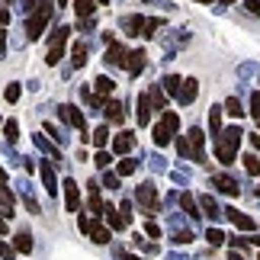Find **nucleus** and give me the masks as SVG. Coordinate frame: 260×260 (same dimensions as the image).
<instances>
[{
  "instance_id": "nucleus-1",
  "label": "nucleus",
  "mask_w": 260,
  "mask_h": 260,
  "mask_svg": "<svg viewBox=\"0 0 260 260\" xmlns=\"http://www.w3.org/2000/svg\"><path fill=\"white\" fill-rule=\"evenodd\" d=\"M241 128L232 125V128H225V132H218L215 135V157H218V164H225V167H232L235 164V154H238V145H241Z\"/></svg>"
},
{
  "instance_id": "nucleus-2",
  "label": "nucleus",
  "mask_w": 260,
  "mask_h": 260,
  "mask_svg": "<svg viewBox=\"0 0 260 260\" xmlns=\"http://www.w3.org/2000/svg\"><path fill=\"white\" fill-rule=\"evenodd\" d=\"M48 19H52V0H39L36 13H32V16H26V39H29V42L42 39L45 26H48Z\"/></svg>"
},
{
  "instance_id": "nucleus-3",
  "label": "nucleus",
  "mask_w": 260,
  "mask_h": 260,
  "mask_svg": "<svg viewBox=\"0 0 260 260\" xmlns=\"http://www.w3.org/2000/svg\"><path fill=\"white\" fill-rule=\"evenodd\" d=\"M177 128H180V116H177V113H171V109H164V113H161V122L151 128L154 145H157V148L171 145V142H174V135H177Z\"/></svg>"
},
{
  "instance_id": "nucleus-4",
  "label": "nucleus",
  "mask_w": 260,
  "mask_h": 260,
  "mask_svg": "<svg viewBox=\"0 0 260 260\" xmlns=\"http://www.w3.org/2000/svg\"><path fill=\"white\" fill-rule=\"evenodd\" d=\"M68 36H71V26H58V29H55V36L48 39V52H45V64H48V68H55V64L64 58Z\"/></svg>"
},
{
  "instance_id": "nucleus-5",
  "label": "nucleus",
  "mask_w": 260,
  "mask_h": 260,
  "mask_svg": "<svg viewBox=\"0 0 260 260\" xmlns=\"http://www.w3.org/2000/svg\"><path fill=\"white\" fill-rule=\"evenodd\" d=\"M183 142H186V151H183L186 161L206 164V135H203V128H189L183 135Z\"/></svg>"
},
{
  "instance_id": "nucleus-6",
  "label": "nucleus",
  "mask_w": 260,
  "mask_h": 260,
  "mask_svg": "<svg viewBox=\"0 0 260 260\" xmlns=\"http://www.w3.org/2000/svg\"><path fill=\"white\" fill-rule=\"evenodd\" d=\"M58 116H61L71 128H77V132H81V142H87V138H90V132H87V119H84V113H81L77 106H71V103L58 106Z\"/></svg>"
},
{
  "instance_id": "nucleus-7",
  "label": "nucleus",
  "mask_w": 260,
  "mask_h": 260,
  "mask_svg": "<svg viewBox=\"0 0 260 260\" xmlns=\"http://www.w3.org/2000/svg\"><path fill=\"white\" fill-rule=\"evenodd\" d=\"M135 203L142 206L145 215H154L157 212V186L154 183H142V186L135 189Z\"/></svg>"
},
{
  "instance_id": "nucleus-8",
  "label": "nucleus",
  "mask_w": 260,
  "mask_h": 260,
  "mask_svg": "<svg viewBox=\"0 0 260 260\" xmlns=\"http://www.w3.org/2000/svg\"><path fill=\"white\" fill-rule=\"evenodd\" d=\"M77 225H81L84 235H90V241H93V244H106L109 241V228L100 222V218H84L81 215V222H77Z\"/></svg>"
},
{
  "instance_id": "nucleus-9",
  "label": "nucleus",
  "mask_w": 260,
  "mask_h": 260,
  "mask_svg": "<svg viewBox=\"0 0 260 260\" xmlns=\"http://www.w3.org/2000/svg\"><path fill=\"white\" fill-rule=\"evenodd\" d=\"M61 189H64V206H68V212H81V186H77V180L68 177L64 183H61Z\"/></svg>"
},
{
  "instance_id": "nucleus-10",
  "label": "nucleus",
  "mask_w": 260,
  "mask_h": 260,
  "mask_svg": "<svg viewBox=\"0 0 260 260\" xmlns=\"http://www.w3.org/2000/svg\"><path fill=\"white\" fill-rule=\"evenodd\" d=\"M145 64H148V52H145V48H135V52H128V58H125V71L132 74V77L142 74Z\"/></svg>"
},
{
  "instance_id": "nucleus-11",
  "label": "nucleus",
  "mask_w": 260,
  "mask_h": 260,
  "mask_svg": "<svg viewBox=\"0 0 260 260\" xmlns=\"http://www.w3.org/2000/svg\"><path fill=\"white\" fill-rule=\"evenodd\" d=\"M212 186L218 189V193H225V196H238V193H241V186H238V180L232 174H215Z\"/></svg>"
},
{
  "instance_id": "nucleus-12",
  "label": "nucleus",
  "mask_w": 260,
  "mask_h": 260,
  "mask_svg": "<svg viewBox=\"0 0 260 260\" xmlns=\"http://www.w3.org/2000/svg\"><path fill=\"white\" fill-rule=\"evenodd\" d=\"M87 206H90V212H93V218H103V199H100V183L96 180L87 183Z\"/></svg>"
},
{
  "instance_id": "nucleus-13",
  "label": "nucleus",
  "mask_w": 260,
  "mask_h": 260,
  "mask_svg": "<svg viewBox=\"0 0 260 260\" xmlns=\"http://www.w3.org/2000/svg\"><path fill=\"white\" fill-rule=\"evenodd\" d=\"M196 93H199V81L196 77H186L183 84H180V93H177V103L180 106H189L196 100Z\"/></svg>"
},
{
  "instance_id": "nucleus-14",
  "label": "nucleus",
  "mask_w": 260,
  "mask_h": 260,
  "mask_svg": "<svg viewBox=\"0 0 260 260\" xmlns=\"http://www.w3.org/2000/svg\"><path fill=\"white\" fill-rule=\"evenodd\" d=\"M225 215H228V222H232L235 228H241V232H254L257 222L251 215H244V212H238V209H225Z\"/></svg>"
},
{
  "instance_id": "nucleus-15",
  "label": "nucleus",
  "mask_w": 260,
  "mask_h": 260,
  "mask_svg": "<svg viewBox=\"0 0 260 260\" xmlns=\"http://www.w3.org/2000/svg\"><path fill=\"white\" fill-rule=\"evenodd\" d=\"M42 183H45V189H48V196H55L58 193V177H55V161H42Z\"/></svg>"
},
{
  "instance_id": "nucleus-16",
  "label": "nucleus",
  "mask_w": 260,
  "mask_h": 260,
  "mask_svg": "<svg viewBox=\"0 0 260 260\" xmlns=\"http://www.w3.org/2000/svg\"><path fill=\"white\" fill-rule=\"evenodd\" d=\"M125 58H128L125 45L113 39V42H109V48H106V61H109V64H122V68H125Z\"/></svg>"
},
{
  "instance_id": "nucleus-17",
  "label": "nucleus",
  "mask_w": 260,
  "mask_h": 260,
  "mask_svg": "<svg viewBox=\"0 0 260 260\" xmlns=\"http://www.w3.org/2000/svg\"><path fill=\"white\" fill-rule=\"evenodd\" d=\"M132 148H135V135L132 132H119L113 138V154H128Z\"/></svg>"
},
{
  "instance_id": "nucleus-18",
  "label": "nucleus",
  "mask_w": 260,
  "mask_h": 260,
  "mask_svg": "<svg viewBox=\"0 0 260 260\" xmlns=\"http://www.w3.org/2000/svg\"><path fill=\"white\" fill-rule=\"evenodd\" d=\"M125 29V36H142V29H145V16H138V13H132V16H122V23H119Z\"/></svg>"
},
{
  "instance_id": "nucleus-19",
  "label": "nucleus",
  "mask_w": 260,
  "mask_h": 260,
  "mask_svg": "<svg viewBox=\"0 0 260 260\" xmlns=\"http://www.w3.org/2000/svg\"><path fill=\"white\" fill-rule=\"evenodd\" d=\"M151 113H154V109H151V96L142 93V96H138V125L151 122Z\"/></svg>"
},
{
  "instance_id": "nucleus-20",
  "label": "nucleus",
  "mask_w": 260,
  "mask_h": 260,
  "mask_svg": "<svg viewBox=\"0 0 260 260\" xmlns=\"http://www.w3.org/2000/svg\"><path fill=\"white\" fill-rule=\"evenodd\" d=\"M103 218H106V222H109V225L116 228V232H122V228L128 225V222H125V215H119V209H113L109 203L103 206Z\"/></svg>"
},
{
  "instance_id": "nucleus-21",
  "label": "nucleus",
  "mask_w": 260,
  "mask_h": 260,
  "mask_svg": "<svg viewBox=\"0 0 260 260\" xmlns=\"http://www.w3.org/2000/svg\"><path fill=\"white\" fill-rule=\"evenodd\" d=\"M103 106H106V122H122L125 119V109H122L119 100H109V103H103Z\"/></svg>"
},
{
  "instance_id": "nucleus-22",
  "label": "nucleus",
  "mask_w": 260,
  "mask_h": 260,
  "mask_svg": "<svg viewBox=\"0 0 260 260\" xmlns=\"http://www.w3.org/2000/svg\"><path fill=\"white\" fill-rule=\"evenodd\" d=\"M13 251L29 254V251H32V235H29V232H16L13 235Z\"/></svg>"
},
{
  "instance_id": "nucleus-23",
  "label": "nucleus",
  "mask_w": 260,
  "mask_h": 260,
  "mask_svg": "<svg viewBox=\"0 0 260 260\" xmlns=\"http://www.w3.org/2000/svg\"><path fill=\"white\" fill-rule=\"evenodd\" d=\"M148 96H151V109H154V113H164V106H167L164 87H151V90H148Z\"/></svg>"
},
{
  "instance_id": "nucleus-24",
  "label": "nucleus",
  "mask_w": 260,
  "mask_h": 260,
  "mask_svg": "<svg viewBox=\"0 0 260 260\" xmlns=\"http://www.w3.org/2000/svg\"><path fill=\"white\" fill-rule=\"evenodd\" d=\"M13 215V193L7 186H0V218H10Z\"/></svg>"
},
{
  "instance_id": "nucleus-25",
  "label": "nucleus",
  "mask_w": 260,
  "mask_h": 260,
  "mask_svg": "<svg viewBox=\"0 0 260 260\" xmlns=\"http://www.w3.org/2000/svg\"><path fill=\"white\" fill-rule=\"evenodd\" d=\"M180 206H183V212L189 218H199V199L193 193H183V196H180Z\"/></svg>"
},
{
  "instance_id": "nucleus-26",
  "label": "nucleus",
  "mask_w": 260,
  "mask_h": 260,
  "mask_svg": "<svg viewBox=\"0 0 260 260\" xmlns=\"http://www.w3.org/2000/svg\"><path fill=\"white\" fill-rule=\"evenodd\" d=\"M93 87H96V96L103 100V96H109L116 90V84H113V77H106V74H100L96 81H93Z\"/></svg>"
},
{
  "instance_id": "nucleus-27",
  "label": "nucleus",
  "mask_w": 260,
  "mask_h": 260,
  "mask_svg": "<svg viewBox=\"0 0 260 260\" xmlns=\"http://www.w3.org/2000/svg\"><path fill=\"white\" fill-rule=\"evenodd\" d=\"M74 10H77V19H90L96 10V0H74Z\"/></svg>"
},
{
  "instance_id": "nucleus-28",
  "label": "nucleus",
  "mask_w": 260,
  "mask_h": 260,
  "mask_svg": "<svg viewBox=\"0 0 260 260\" xmlns=\"http://www.w3.org/2000/svg\"><path fill=\"white\" fill-rule=\"evenodd\" d=\"M209 132L212 135L222 132V106H209Z\"/></svg>"
},
{
  "instance_id": "nucleus-29",
  "label": "nucleus",
  "mask_w": 260,
  "mask_h": 260,
  "mask_svg": "<svg viewBox=\"0 0 260 260\" xmlns=\"http://www.w3.org/2000/svg\"><path fill=\"white\" fill-rule=\"evenodd\" d=\"M71 64L74 68H84L87 64V45L84 42H74V48H71Z\"/></svg>"
},
{
  "instance_id": "nucleus-30",
  "label": "nucleus",
  "mask_w": 260,
  "mask_h": 260,
  "mask_svg": "<svg viewBox=\"0 0 260 260\" xmlns=\"http://www.w3.org/2000/svg\"><path fill=\"white\" fill-rule=\"evenodd\" d=\"M199 206H203V212L209 218H218V215H222V209H218V203H215L212 196H199Z\"/></svg>"
},
{
  "instance_id": "nucleus-31",
  "label": "nucleus",
  "mask_w": 260,
  "mask_h": 260,
  "mask_svg": "<svg viewBox=\"0 0 260 260\" xmlns=\"http://www.w3.org/2000/svg\"><path fill=\"white\" fill-rule=\"evenodd\" d=\"M157 29H164V19L151 16V19H145V29H142V36H145V39H154V36H157Z\"/></svg>"
},
{
  "instance_id": "nucleus-32",
  "label": "nucleus",
  "mask_w": 260,
  "mask_h": 260,
  "mask_svg": "<svg viewBox=\"0 0 260 260\" xmlns=\"http://www.w3.org/2000/svg\"><path fill=\"white\" fill-rule=\"evenodd\" d=\"M222 109H225V113L232 116V119H241V116H244V109H241V103H238V96H228Z\"/></svg>"
},
{
  "instance_id": "nucleus-33",
  "label": "nucleus",
  "mask_w": 260,
  "mask_h": 260,
  "mask_svg": "<svg viewBox=\"0 0 260 260\" xmlns=\"http://www.w3.org/2000/svg\"><path fill=\"white\" fill-rule=\"evenodd\" d=\"M36 145H39V148H42V151H45V154H52V157H55V164H58V161H61V154H58V148H55L52 142H48V138H45V135H36Z\"/></svg>"
},
{
  "instance_id": "nucleus-34",
  "label": "nucleus",
  "mask_w": 260,
  "mask_h": 260,
  "mask_svg": "<svg viewBox=\"0 0 260 260\" xmlns=\"http://www.w3.org/2000/svg\"><path fill=\"white\" fill-rule=\"evenodd\" d=\"M90 142H93L96 148H106V142H109V125L103 122V125H100V128H96L93 135H90Z\"/></svg>"
},
{
  "instance_id": "nucleus-35",
  "label": "nucleus",
  "mask_w": 260,
  "mask_h": 260,
  "mask_svg": "<svg viewBox=\"0 0 260 260\" xmlns=\"http://www.w3.org/2000/svg\"><path fill=\"white\" fill-rule=\"evenodd\" d=\"M4 138H7V145H16V138H19V125H16V119L4 122Z\"/></svg>"
},
{
  "instance_id": "nucleus-36",
  "label": "nucleus",
  "mask_w": 260,
  "mask_h": 260,
  "mask_svg": "<svg viewBox=\"0 0 260 260\" xmlns=\"http://www.w3.org/2000/svg\"><path fill=\"white\" fill-rule=\"evenodd\" d=\"M241 161H244V171L251 174V177H257V174H260V157H257V154H244Z\"/></svg>"
},
{
  "instance_id": "nucleus-37",
  "label": "nucleus",
  "mask_w": 260,
  "mask_h": 260,
  "mask_svg": "<svg viewBox=\"0 0 260 260\" xmlns=\"http://www.w3.org/2000/svg\"><path fill=\"white\" fill-rule=\"evenodd\" d=\"M180 84H183V81H180L177 74H171V77H164V93H171V96L177 100V93H180Z\"/></svg>"
},
{
  "instance_id": "nucleus-38",
  "label": "nucleus",
  "mask_w": 260,
  "mask_h": 260,
  "mask_svg": "<svg viewBox=\"0 0 260 260\" xmlns=\"http://www.w3.org/2000/svg\"><path fill=\"white\" fill-rule=\"evenodd\" d=\"M93 164L100 167V171H106V167L113 164V154H109V151H103V148H100V151H96V157H93Z\"/></svg>"
},
{
  "instance_id": "nucleus-39",
  "label": "nucleus",
  "mask_w": 260,
  "mask_h": 260,
  "mask_svg": "<svg viewBox=\"0 0 260 260\" xmlns=\"http://www.w3.org/2000/svg\"><path fill=\"white\" fill-rule=\"evenodd\" d=\"M45 132H48V135H55V138H58V142H68V135H64V128H61V125H55V122H45Z\"/></svg>"
},
{
  "instance_id": "nucleus-40",
  "label": "nucleus",
  "mask_w": 260,
  "mask_h": 260,
  "mask_svg": "<svg viewBox=\"0 0 260 260\" xmlns=\"http://www.w3.org/2000/svg\"><path fill=\"white\" fill-rule=\"evenodd\" d=\"M174 241L177 244H189V241H193V232H189V228H177V232H174Z\"/></svg>"
},
{
  "instance_id": "nucleus-41",
  "label": "nucleus",
  "mask_w": 260,
  "mask_h": 260,
  "mask_svg": "<svg viewBox=\"0 0 260 260\" xmlns=\"http://www.w3.org/2000/svg\"><path fill=\"white\" fill-rule=\"evenodd\" d=\"M206 241H209V244H212V247H218V244H222V241H225V235H222V232H218V228H209V235H206Z\"/></svg>"
},
{
  "instance_id": "nucleus-42",
  "label": "nucleus",
  "mask_w": 260,
  "mask_h": 260,
  "mask_svg": "<svg viewBox=\"0 0 260 260\" xmlns=\"http://www.w3.org/2000/svg\"><path fill=\"white\" fill-rule=\"evenodd\" d=\"M19 93H23V90H19V84H10L4 96H7V103H16V100H19Z\"/></svg>"
},
{
  "instance_id": "nucleus-43",
  "label": "nucleus",
  "mask_w": 260,
  "mask_h": 260,
  "mask_svg": "<svg viewBox=\"0 0 260 260\" xmlns=\"http://www.w3.org/2000/svg\"><path fill=\"white\" fill-rule=\"evenodd\" d=\"M132 171H135V161H128V157H125V161H122V164L116 167V174H119V177H128Z\"/></svg>"
},
{
  "instance_id": "nucleus-44",
  "label": "nucleus",
  "mask_w": 260,
  "mask_h": 260,
  "mask_svg": "<svg viewBox=\"0 0 260 260\" xmlns=\"http://www.w3.org/2000/svg\"><path fill=\"white\" fill-rule=\"evenodd\" d=\"M251 116L260 119V90H257V93H251Z\"/></svg>"
},
{
  "instance_id": "nucleus-45",
  "label": "nucleus",
  "mask_w": 260,
  "mask_h": 260,
  "mask_svg": "<svg viewBox=\"0 0 260 260\" xmlns=\"http://www.w3.org/2000/svg\"><path fill=\"white\" fill-rule=\"evenodd\" d=\"M103 186L106 189H119V174H106L103 177Z\"/></svg>"
},
{
  "instance_id": "nucleus-46",
  "label": "nucleus",
  "mask_w": 260,
  "mask_h": 260,
  "mask_svg": "<svg viewBox=\"0 0 260 260\" xmlns=\"http://www.w3.org/2000/svg\"><path fill=\"white\" fill-rule=\"evenodd\" d=\"M244 10L251 16H260V0H244Z\"/></svg>"
},
{
  "instance_id": "nucleus-47",
  "label": "nucleus",
  "mask_w": 260,
  "mask_h": 260,
  "mask_svg": "<svg viewBox=\"0 0 260 260\" xmlns=\"http://www.w3.org/2000/svg\"><path fill=\"white\" fill-rule=\"evenodd\" d=\"M0 257H4V260H13V247L4 244V238H0Z\"/></svg>"
},
{
  "instance_id": "nucleus-48",
  "label": "nucleus",
  "mask_w": 260,
  "mask_h": 260,
  "mask_svg": "<svg viewBox=\"0 0 260 260\" xmlns=\"http://www.w3.org/2000/svg\"><path fill=\"white\" fill-rule=\"evenodd\" d=\"M7 23H10V10L0 4V29H7Z\"/></svg>"
},
{
  "instance_id": "nucleus-49",
  "label": "nucleus",
  "mask_w": 260,
  "mask_h": 260,
  "mask_svg": "<svg viewBox=\"0 0 260 260\" xmlns=\"http://www.w3.org/2000/svg\"><path fill=\"white\" fill-rule=\"evenodd\" d=\"M145 232H148V238H161V228H157V222H148Z\"/></svg>"
},
{
  "instance_id": "nucleus-50",
  "label": "nucleus",
  "mask_w": 260,
  "mask_h": 260,
  "mask_svg": "<svg viewBox=\"0 0 260 260\" xmlns=\"http://www.w3.org/2000/svg\"><path fill=\"white\" fill-rule=\"evenodd\" d=\"M77 29H84V32H90V29H93V16H90V19H77Z\"/></svg>"
},
{
  "instance_id": "nucleus-51",
  "label": "nucleus",
  "mask_w": 260,
  "mask_h": 260,
  "mask_svg": "<svg viewBox=\"0 0 260 260\" xmlns=\"http://www.w3.org/2000/svg\"><path fill=\"white\" fill-rule=\"evenodd\" d=\"M4 55H7V32L0 29V58H4Z\"/></svg>"
},
{
  "instance_id": "nucleus-52",
  "label": "nucleus",
  "mask_w": 260,
  "mask_h": 260,
  "mask_svg": "<svg viewBox=\"0 0 260 260\" xmlns=\"http://www.w3.org/2000/svg\"><path fill=\"white\" fill-rule=\"evenodd\" d=\"M247 142H251L254 148H260V132H251V135H247Z\"/></svg>"
},
{
  "instance_id": "nucleus-53",
  "label": "nucleus",
  "mask_w": 260,
  "mask_h": 260,
  "mask_svg": "<svg viewBox=\"0 0 260 260\" xmlns=\"http://www.w3.org/2000/svg\"><path fill=\"white\" fill-rule=\"evenodd\" d=\"M0 238H7V218H0Z\"/></svg>"
},
{
  "instance_id": "nucleus-54",
  "label": "nucleus",
  "mask_w": 260,
  "mask_h": 260,
  "mask_svg": "<svg viewBox=\"0 0 260 260\" xmlns=\"http://www.w3.org/2000/svg\"><path fill=\"white\" fill-rule=\"evenodd\" d=\"M0 186H7V171L0 167Z\"/></svg>"
},
{
  "instance_id": "nucleus-55",
  "label": "nucleus",
  "mask_w": 260,
  "mask_h": 260,
  "mask_svg": "<svg viewBox=\"0 0 260 260\" xmlns=\"http://www.w3.org/2000/svg\"><path fill=\"white\" fill-rule=\"evenodd\" d=\"M58 4H61V7H68V4H71V0H58Z\"/></svg>"
},
{
  "instance_id": "nucleus-56",
  "label": "nucleus",
  "mask_w": 260,
  "mask_h": 260,
  "mask_svg": "<svg viewBox=\"0 0 260 260\" xmlns=\"http://www.w3.org/2000/svg\"><path fill=\"white\" fill-rule=\"evenodd\" d=\"M218 4H235V0H218Z\"/></svg>"
},
{
  "instance_id": "nucleus-57",
  "label": "nucleus",
  "mask_w": 260,
  "mask_h": 260,
  "mask_svg": "<svg viewBox=\"0 0 260 260\" xmlns=\"http://www.w3.org/2000/svg\"><path fill=\"white\" fill-rule=\"evenodd\" d=\"M0 4H13V0H0Z\"/></svg>"
},
{
  "instance_id": "nucleus-58",
  "label": "nucleus",
  "mask_w": 260,
  "mask_h": 260,
  "mask_svg": "<svg viewBox=\"0 0 260 260\" xmlns=\"http://www.w3.org/2000/svg\"><path fill=\"white\" fill-rule=\"evenodd\" d=\"M0 128H4V116H0Z\"/></svg>"
},
{
  "instance_id": "nucleus-59",
  "label": "nucleus",
  "mask_w": 260,
  "mask_h": 260,
  "mask_svg": "<svg viewBox=\"0 0 260 260\" xmlns=\"http://www.w3.org/2000/svg\"><path fill=\"white\" fill-rule=\"evenodd\" d=\"M199 4H209V0H199Z\"/></svg>"
},
{
  "instance_id": "nucleus-60",
  "label": "nucleus",
  "mask_w": 260,
  "mask_h": 260,
  "mask_svg": "<svg viewBox=\"0 0 260 260\" xmlns=\"http://www.w3.org/2000/svg\"><path fill=\"white\" fill-rule=\"evenodd\" d=\"M96 4H106V0H96Z\"/></svg>"
},
{
  "instance_id": "nucleus-61",
  "label": "nucleus",
  "mask_w": 260,
  "mask_h": 260,
  "mask_svg": "<svg viewBox=\"0 0 260 260\" xmlns=\"http://www.w3.org/2000/svg\"><path fill=\"white\" fill-rule=\"evenodd\" d=\"M132 260H142V257H132Z\"/></svg>"
},
{
  "instance_id": "nucleus-62",
  "label": "nucleus",
  "mask_w": 260,
  "mask_h": 260,
  "mask_svg": "<svg viewBox=\"0 0 260 260\" xmlns=\"http://www.w3.org/2000/svg\"><path fill=\"white\" fill-rule=\"evenodd\" d=\"M257 125H260V119H257Z\"/></svg>"
}]
</instances>
